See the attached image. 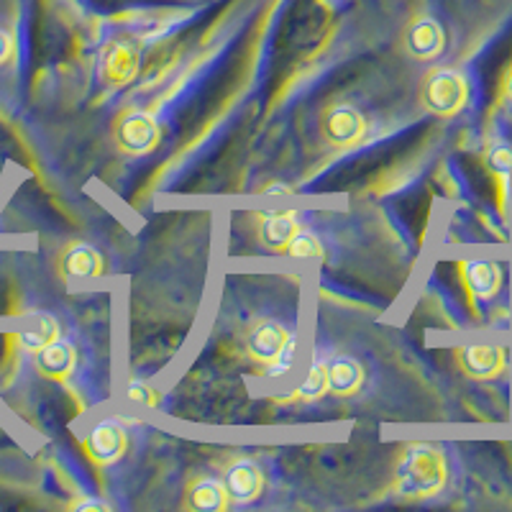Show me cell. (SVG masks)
Returning a JSON list of instances; mask_svg holds the SVG:
<instances>
[{
  "label": "cell",
  "mask_w": 512,
  "mask_h": 512,
  "mask_svg": "<svg viewBox=\"0 0 512 512\" xmlns=\"http://www.w3.org/2000/svg\"><path fill=\"white\" fill-rule=\"evenodd\" d=\"M448 484V459L438 443H405L392 466V492L400 500H433Z\"/></svg>",
  "instance_id": "cell-1"
},
{
  "label": "cell",
  "mask_w": 512,
  "mask_h": 512,
  "mask_svg": "<svg viewBox=\"0 0 512 512\" xmlns=\"http://www.w3.org/2000/svg\"><path fill=\"white\" fill-rule=\"evenodd\" d=\"M246 354L256 367L267 369L269 374L280 377L290 372L297 354L295 331L285 328L277 320H259L249 333H246Z\"/></svg>",
  "instance_id": "cell-2"
},
{
  "label": "cell",
  "mask_w": 512,
  "mask_h": 512,
  "mask_svg": "<svg viewBox=\"0 0 512 512\" xmlns=\"http://www.w3.org/2000/svg\"><path fill=\"white\" fill-rule=\"evenodd\" d=\"M420 103L431 116L456 118L469 105V80L454 67H433L420 85Z\"/></svg>",
  "instance_id": "cell-3"
},
{
  "label": "cell",
  "mask_w": 512,
  "mask_h": 512,
  "mask_svg": "<svg viewBox=\"0 0 512 512\" xmlns=\"http://www.w3.org/2000/svg\"><path fill=\"white\" fill-rule=\"evenodd\" d=\"M113 141H116L118 152L128 157H146L162 141V126L157 123L154 113L131 108L123 111L113 123Z\"/></svg>",
  "instance_id": "cell-4"
},
{
  "label": "cell",
  "mask_w": 512,
  "mask_h": 512,
  "mask_svg": "<svg viewBox=\"0 0 512 512\" xmlns=\"http://www.w3.org/2000/svg\"><path fill=\"white\" fill-rule=\"evenodd\" d=\"M367 116L351 103L328 105L320 116V136L336 149H351L367 139Z\"/></svg>",
  "instance_id": "cell-5"
},
{
  "label": "cell",
  "mask_w": 512,
  "mask_h": 512,
  "mask_svg": "<svg viewBox=\"0 0 512 512\" xmlns=\"http://www.w3.org/2000/svg\"><path fill=\"white\" fill-rule=\"evenodd\" d=\"M141 67L139 44L131 39H116L100 54L98 75L105 88L121 90L136 80Z\"/></svg>",
  "instance_id": "cell-6"
},
{
  "label": "cell",
  "mask_w": 512,
  "mask_h": 512,
  "mask_svg": "<svg viewBox=\"0 0 512 512\" xmlns=\"http://www.w3.org/2000/svg\"><path fill=\"white\" fill-rule=\"evenodd\" d=\"M454 361L464 377L474 382H492L507 369V349L500 344H466L456 346Z\"/></svg>",
  "instance_id": "cell-7"
},
{
  "label": "cell",
  "mask_w": 512,
  "mask_h": 512,
  "mask_svg": "<svg viewBox=\"0 0 512 512\" xmlns=\"http://www.w3.org/2000/svg\"><path fill=\"white\" fill-rule=\"evenodd\" d=\"M128 446H131L128 431L113 418L95 423V428L88 433V438L82 441L85 456H88L95 466H100V469H108V466L118 464V461L128 454Z\"/></svg>",
  "instance_id": "cell-8"
},
{
  "label": "cell",
  "mask_w": 512,
  "mask_h": 512,
  "mask_svg": "<svg viewBox=\"0 0 512 512\" xmlns=\"http://www.w3.org/2000/svg\"><path fill=\"white\" fill-rule=\"evenodd\" d=\"M459 280L469 295V303H489L500 295L505 272L492 259H464L459 262Z\"/></svg>",
  "instance_id": "cell-9"
},
{
  "label": "cell",
  "mask_w": 512,
  "mask_h": 512,
  "mask_svg": "<svg viewBox=\"0 0 512 512\" xmlns=\"http://www.w3.org/2000/svg\"><path fill=\"white\" fill-rule=\"evenodd\" d=\"M223 487L228 492L231 505H251L264 495L267 479H264L262 466L254 459H233L223 469Z\"/></svg>",
  "instance_id": "cell-10"
},
{
  "label": "cell",
  "mask_w": 512,
  "mask_h": 512,
  "mask_svg": "<svg viewBox=\"0 0 512 512\" xmlns=\"http://www.w3.org/2000/svg\"><path fill=\"white\" fill-rule=\"evenodd\" d=\"M57 272L70 285H75V282H93L105 274V259L93 244L75 241V244H67L59 251Z\"/></svg>",
  "instance_id": "cell-11"
},
{
  "label": "cell",
  "mask_w": 512,
  "mask_h": 512,
  "mask_svg": "<svg viewBox=\"0 0 512 512\" xmlns=\"http://www.w3.org/2000/svg\"><path fill=\"white\" fill-rule=\"evenodd\" d=\"M405 49L418 62H433L446 49V31L436 18L420 16L405 29Z\"/></svg>",
  "instance_id": "cell-12"
},
{
  "label": "cell",
  "mask_w": 512,
  "mask_h": 512,
  "mask_svg": "<svg viewBox=\"0 0 512 512\" xmlns=\"http://www.w3.org/2000/svg\"><path fill=\"white\" fill-rule=\"evenodd\" d=\"M77 367V349L67 338H57L34 354V369L49 382L64 384Z\"/></svg>",
  "instance_id": "cell-13"
},
{
  "label": "cell",
  "mask_w": 512,
  "mask_h": 512,
  "mask_svg": "<svg viewBox=\"0 0 512 512\" xmlns=\"http://www.w3.org/2000/svg\"><path fill=\"white\" fill-rule=\"evenodd\" d=\"M367 382V372L361 361L349 354H338L328 361V395L354 397Z\"/></svg>",
  "instance_id": "cell-14"
},
{
  "label": "cell",
  "mask_w": 512,
  "mask_h": 512,
  "mask_svg": "<svg viewBox=\"0 0 512 512\" xmlns=\"http://www.w3.org/2000/svg\"><path fill=\"white\" fill-rule=\"evenodd\" d=\"M231 507L223 479L195 477L185 489V510L192 512H226Z\"/></svg>",
  "instance_id": "cell-15"
},
{
  "label": "cell",
  "mask_w": 512,
  "mask_h": 512,
  "mask_svg": "<svg viewBox=\"0 0 512 512\" xmlns=\"http://www.w3.org/2000/svg\"><path fill=\"white\" fill-rule=\"evenodd\" d=\"M300 223L292 210H274V213H264L259 218V241H262L264 249L280 251L285 254L287 244L297 233Z\"/></svg>",
  "instance_id": "cell-16"
},
{
  "label": "cell",
  "mask_w": 512,
  "mask_h": 512,
  "mask_svg": "<svg viewBox=\"0 0 512 512\" xmlns=\"http://www.w3.org/2000/svg\"><path fill=\"white\" fill-rule=\"evenodd\" d=\"M57 338H62V328H59V320L49 313H34L29 323L16 333L18 346L29 351L31 356L52 344V341H57Z\"/></svg>",
  "instance_id": "cell-17"
},
{
  "label": "cell",
  "mask_w": 512,
  "mask_h": 512,
  "mask_svg": "<svg viewBox=\"0 0 512 512\" xmlns=\"http://www.w3.org/2000/svg\"><path fill=\"white\" fill-rule=\"evenodd\" d=\"M484 167H487L489 175L497 180V187H500L502 195L507 182L512 180V144H507V141L489 144L487 152H484Z\"/></svg>",
  "instance_id": "cell-18"
},
{
  "label": "cell",
  "mask_w": 512,
  "mask_h": 512,
  "mask_svg": "<svg viewBox=\"0 0 512 512\" xmlns=\"http://www.w3.org/2000/svg\"><path fill=\"white\" fill-rule=\"evenodd\" d=\"M328 395V361H313L305 374L300 390L295 392L297 402H318Z\"/></svg>",
  "instance_id": "cell-19"
},
{
  "label": "cell",
  "mask_w": 512,
  "mask_h": 512,
  "mask_svg": "<svg viewBox=\"0 0 512 512\" xmlns=\"http://www.w3.org/2000/svg\"><path fill=\"white\" fill-rule=\"evenodd\" d=\"M285 254L295 256V259H320L323 256V244H320V239L313 231L300 226L290 239V244H287Z\"/></svg>",
  "instance_id": "cell-20"
},
{
  "label": "cell",
  "mask_w": 512,
  "mask_h": 512,
  "mask_svg": "<svg viewBox=\"0 0 512 512\" xmlns=\"http://www.w3.org/2000/svg\"><path fill=\"white\" fill-rule=\"evenodd\" d=\"M126 397L134 405H144V408H157L159 405V392L154 390L152 384L144 379H128L126 384Z\"/></svg>",
  "instance_id": "cell-21"
},
{
  "label": "cell",
  "mask_w": 512,
  "mask_h": 512,
  "mask_svg": "<svg viewBox=\"0 0 512 512\" xmlns=\"http://www.w3.org/2000/svg\"><path fill=\"white\" fill-rule=\"evenodd\" d=\"M72 507H75L77 512H90V510L111 512V505H108V502H103V500H98V497H88V500H80V502H75Z\"/></svg>",
  "instance_id": "cell-22"
},
{
  "label": "cell",
  "mask_w": 512,
  "mask_h": 512,
  "mask_svg": "<svg viewBox=\"0 0 512 512\" xmlns=\"http://www.w3.org/2000/svg\"><path fill=\"white\" fill-rule=\"evenodd\" d=\"M11 59H13V39L8 31L0 29V67L11 62Z\"/></svg>",
  "instance_id": "cell-23"
},
{
  "label": "cell",
  "mask_w": 512,
  "mask_h": 512,
  "mask_svg": "<svg viewBox=\"0 0 512 512\" xmlns=\"http://www.w3.org/2000/svg\"><path fill=\"white\" fill-rule=\"evenodd\" d=\"M502 95H505L507 103H512V64H510V70H507L505 80H502Z\"/></svg>",
  "instance_id": "cell-24"
},
{
  "label": "cell",
  "mask_w": 512,
  "mask_h": 512,
  "mask_svg": "<svg viewBox=\"0 0 512 512\" xmlns=\"http://www.w3.org/2000/svg\"><path fill=\"white\" fill-rule=\"evenodd\" d=\"M267 195H290V190L287 187H267Z\"/></svg>",
  "instance_id": "cell-25"
}]
</instances>
